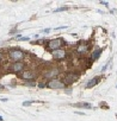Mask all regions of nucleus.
Returning <instances> with one entry per match:
<instances>
[{
    "mask_svg": "<svg viewBox=\"0 0 117 121\" xmlns=\"http://www.w3.org/2000/svg\"><path fill=\"white\" fill-rule=\"evenodd\" d=\"M58 75V70L57 69H50V70H48L45 74H44V76L45 77H48V78H51V80H54V77L55 76H57Z\"/></svg>",
    "mask_w": 117,
    "mask_h": 121,
    "instance_id": "6",
    "label": "nucleus"
},
{
    "mask_svg": "<svg viewBox=\"0 0 117 121\" xmlns=\"http://www.w3.org/2000/svg\"><path fill=\"white\" fill-rule=\"evenodd\" d=\"M77 78H78V75H75V74H72V73H71V74H68V75L65 77V82L69 84V83L74 82Z\"/></svg>",
    "mask_w": 117,
    "mask_h": 121,
    "instance_id": "8",
    "label": "nucleus"
},
{
    "mask_svg": "<svg viewBox=\"0 0 117 121\" xmlns=\"http://www.w3.org/2000/svg\"><path fill=\"white\" fill-rule=\"evenodd\" d=\"M75 106H77V107H83V108H87V109L92 108V104H90V103H77Z\"/></svg>",
    "mask_w": 117,
    "mask_h": 121,
    "instance_id": "11",
    "label": "nucleus"
},
{
    "mask_svg": "<svg viewBox=\"0 0 117 121\" xmlns=\"http://www.w3.org/2000/svg\"><path fill=\"white\" fill-rule=\"evenodd\" d=\"M0 59H1V53H0Z\"/></svg>",
    "mask_w": 117,
    "mask_h": 121,
    "instance_id": "21",
    "label": "nucleus"
},
{
    "mask_svg": "<svg viewBox=\"0 0 117 121\" xmlns=\"http://www.w3.org/2000/svg\"><path fill=\"white\" fill-rule=\"evenodd\" d=\"M4 89V86H1V84H0V90H3Z\"/></svg>",
    "mask_w": 117,
    "mask_h": 121,
    "instance_id": "19",
    "label": "nucleus"
},
{
    "mask_svg": "<svg viewBox=\"0 0 117 121\" xmlns=\"http://www.w3.org/2000/svg\"><path fill=\"white\" fill-rule=\"evenodd\" d=\"M51 55H53V57H54L55 59H62V58H65L66 52H65V50H62V49H58V50L53 51Z\"/></svg>",
    "mask_w": 117,
    "mask_h": 121,
    "instance_id": "5",
    "label": "nucleus"
},
{
    "mask_svg": "<svg viewBox=\"0 0 117 121\" xmlns=\"http://www.w3.org/2000/svg\"><path fill=\"white\" fill-rule=\"evenodd\" d=\"M0 121H3V117L1 116H0Z\"/></svg>",
    "mask_w": 117,
    "mask_h": 121,
    "instance_id": "20",
    "label": "nucleus"
},
{
    "mask_svg": "<svg viewBox=\"0 0 117 121\" xmlns=\"http://www.w3.org/2000/svg\"><path fill=\"white\" fill-rule=\"evenodd\" d=\"M48 87L51 88V89H63L65 88V83L62 81H60V80L54 78V80H50L48 82Z\"/></svg>",
    "mask_w": 117,
    "mask_h": 121,
    "instance_id": "3",
    "label": "nucleus"
},
{
    "mask_svg": "<svg viewBox=\"0 0 117 121\" xmlns=\"http://www.w3.org/2000/svg\"><path fill=\"white\" fill-rule=\"evenodd\" d=\"M24 69V64L20 63V62H17V63H12V65L10 67V70L12 73H19Z\"/></svg>",
    "mask_w": 117,
    "mask_h": 121,
    "instance_id": "4",
    "label": "nucleus"
},
{
    "mask_svg": "<svg viewBox=\"0 0 117 121\" xmlns=\"http://www.w3.org/2000/svg\"><path fill=\"white\" fill-rule=\"evenodd\" d=\"M86 50H87V46H86V45H80V46L78 48V52H81V53L86 52Z\"/></svg>",
    "mask_w": 117,
    "mask_h": 121,
    "instance_id": "12",
    "label": "nucleus"
},
{
    "mask_svg": "<svg viewBox=\"0 0 117 121\" xmlns=\"http://www.w3.org/2000/svg\"><path fill=\"white\" fill-rule=\"evenodd\" d=\"M66 10H68V7H67V6H65V7H60V9H57V10H55V12H60V11H66Z\"/></svg>",
    "mask_w": 117,
    "mask_h": 121,
    "instance_id": "14",
    "label": "nucleus"
},
{
    "mask_svg": "<svg viewBox=\"0 0 117 121\" xmlns=\"http://www.w3.org/2000/svg\"><path fill=\"white\" fill-rule=\"evenodd\" d=\"M99 82H100V77H99V76H96V77H93L92 80L88 81V83L86 84V87H87V88H92V87H94L96 84H98Z\"/></svg>",
    "mask_w": 117,
    "mask_h": 121,
    "instance_id": "7",
    "label": "nucleus"
},
{
    "mask_svg": "<svg viewBox=\"0 0 117 121\" xmlns=\"http://www.w3.org/2000/svg\"><path fill=\"white\" fill-rule=\"evenodd\" d=\"M62 39L61 38H56V39H53V40H50L49 42V44H48V49L49 50H51V51H55V50H58L60 49V46L62 45Z\"/></svg>",
    "mask_w": 117,
    "mask_h": 121,
    "instance_id": "2",
    "label": "nucleus"
},
{
    "mask_svg": "<svg viewBox=\"0 0 117 121\" xmlns=\"http://www.w3.org/2000/svg\"><path fill=\"white\" fill-rule=\"evenodd\" d=\"M100 4H103V5H105V6H107V3H106V1H100Z\"/></svg>",
    "mask_w": 117,
    "mask_h": 121,
    "instance_id": "18",
    "label": "nucleus"
},
{
    "mask_svg": "<svg viewBox=\"0 0 117 121\" xmlns=\"http://www.w3.org/2000/svg\"><path fill=\"white\" fill-rule=\"evenodd\" d=\"M100 53H102V50H100V49L94 50V51H93V53H92V59H93V60H96V59L100 56Z\"/></svg>",
    "mask_w": 117,
    "mask_h": 121,
    "instance_id": "10",
    "label": "nucleus"
},
{
    "mask_svg": "<svg viewBox=\"0 0 117 121\" xmlns=\"http://www.w3.org/2000/svg\"><path fill=\"white\" fill-rule=\"evenodd\" d=\"M44 86H45L44 83H39V84H38V87H39V88H44Z\"/></svg>",
    "mask_w": 117,
    "mask_h": 121,
    "instance_id": "17",
    "label": "nucleus"
},
{
    "mask_svg": "<svg viewBox=\"0 0 117 121\" xmlns=\"http://www.w3.org/2000/svg\"><path fill=\"white\" fill-rule=\"evenodd\" d=\"M19 39H20V40H29V38H28V37H20Z\"/></svg>",
    "mask_w": 117,
    "mask_h": 121,
    "instance_id": "16",
    "label": "nucleus"
},
{
    "mask_svg": "<svg viewBox=\"0 0 117 121\" xmlns=\"http://www.w3.org/2000/svg\"><path fill=\"white\" fill-rule=\"evenodd\" d=\"M22 77L24 78V80H26V81H30V80H32L34 78V73L32 71H24L23 74H22Z\"/></svg>",
    "mask_w": 117,
    "mask_h": 121,
    "instance_id": "9",
    "label": "nucleus"
},
{
    "mask_svg": "<svg viewBox=\"0 0 117 121\" xmlns=\"http://www.w3.org/2000/svg\"><path fill=\"white\" fill-rule=\"evenodd\" d=\"M9 55H10V58H11L12 60H16V62L23 59V57H24V52H23L22 50H18V49H16V50H10Z\"/></svg>",
    "mask_w": 117,
    "mask_h": 121,
    "instance_id": "1",
    "label": "nucleus"
},
{
    "mask_svg": "<svg viewBox=\"0 0 117 121\" xmlns=\"http://www.w3.org/2000/svg\"><path fill=\"white\" fill-rule=\"evenodd\" d=\"M24 84L25 86H28V87H35L36 86V83L32 81V80H30V81H26V82H24Z\"/></svg>",
    "mask_w": 117,
    "mask_h": 121,
    "instance_id": "13",
    "label": "nucleus"
},
{
    "mask_svg": "<svg viewBox=\"0 0 117 121\" xmlns=\"http://www.w3.org/2000/svg\"><path fill=\"white\" fill-rule=\"evenodd\" d=\"M31 103H32V101H26V102H24V103H23V106H30Z\"/></svg>",
    "mask_w": 117,
    "mask_h": 121,
    "instance_id": "15",
    "label": "nucleus"
}]
</instances>
